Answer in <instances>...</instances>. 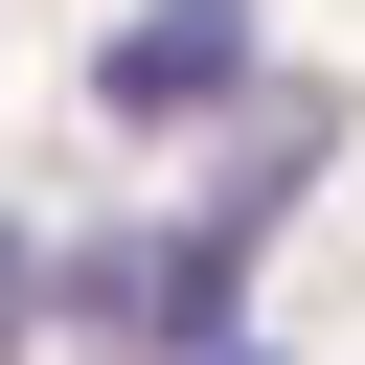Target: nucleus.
<instances>
[{
  "label": "nucleus",
  "instance_id": "f03ea898",
  "mask_svg": "<svg viewBox=\"0 0 365 365\" xmlns=\"http://www.w3.org/2000/svg\"><path fill=\"white\" fill-rule=\"evenodd\" d=\"M23 342H46V251L0 228V365H23Z\"/></svg>",
  "mask_w": 365,
  "mask_h": 365
},
{
  "label": "nucleus",
  "instance_id": "f257e3e1",
  "mask_svg": "<svg viewBox=\"0 0 365 365\" xmlns=\"http://www.w3.org/2000/svg\"><path fill=\"white\" fill-rule=\"evenodd\" d=\"M91 91H114V114H205V91H251V0H160V23H114Z\"/></svg>",
  "mask_w": 365,
  "mask_h": 365
},
{
  "label": "nucleus",
  "instance_id": "7ed1b4c3",
  "mask_svg": "<svg viewBox=\"0 0 365 365\" xmlns=\"http://www.w3.org/2000/svg\"><path fill=\"white\" fill-rule=\"evenodd\" d=\"M205 365H274V342H205Z\"/></svg>",
  "mask_w": 365,
  "mask_h": 365
}]
</instances>
